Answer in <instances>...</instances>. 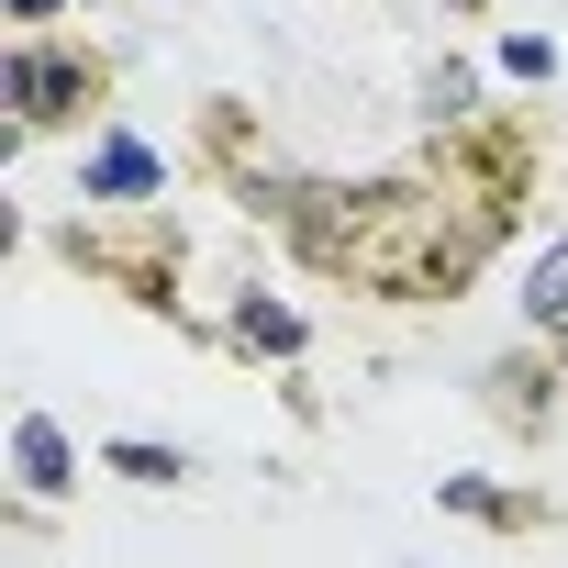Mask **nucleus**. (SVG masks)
Returning <instances> with one entry per match:
<instances>
[{"instance_id":"nucleus-3","label":"nucleus","mask_w":568,"mask_h":568,"mask_svg":"<svg viewBox=\"0 0 568 568\" xmlns=\"http://www.w3.org/2000/svg\"><path fill=\"white\" fill-rule=\"evenodd\" d=\"M12 468H23V490H45V501H57V490H68V435H57L45 413H23V435H12Z\"/></svg>"},{"instance_id":"nucleus-5","label":"nucleus","mask_w":568,"mask_h":568,"mask_svg":"<svg viewBox=\"0 0 568 568\" xmlns=\"http://www.w3.org/2000/svg\"><path fill=\"white\" fill-rule=\"evenodd\" d=\"M112 468H123V479H145V490L190 479V457H168V446H112Z\"/></svg>"},{"instance_id":"nucleus-1","label":"nucleus","mask_w":568,"mask_h":568,"mask_svg":"<svg viewBox=\"0 0 568 568\" xmlns=\"http://www.w3.org/2000/svg\"><path fill=\"white\" fill-rule=\"evenodd\" d=\"M12 101H23V123H57V112L79 101V68L45 57V45H23V57H12Z\"/></svg>"},{"instance_id":"nucleus-4","label":"nucleus","mask_w":568,"mask_h":568,"mask_svg":"<svg viewBox=\"0 0 568 568\" xmlns=\"http://www.w3.org/2000/svg\"><path fill=\"white\" fill-rule=\"evenodd\" d=\"M524 313H535V324H568V234L535 256V278H524Z\"/></svg>"},{"instance_id":"nucleus-2","label":"nucleus","mask_w":568,"mask_h":568,"mask_svg":"<svg viewBox=\"0 0 568 568\" xmlns=\"http://www.w3.org/2000/svg\"><path fill=\"white\" fill-rule=\"evenodd\" d=\"M156 179H168V168H156V156H145V145H134V134H112V145H101V156H90V190H101V201H145V190H156Z\"/></svg>"},{"instance_id":"nucleus-6","label":"nucleus","mask_w":568,"mask_h":568,"mask_svg":"<svg viewBox=\"0 0 568 568\" xmlns=\"http://www.w3.org/2000/svg\"><path fill=\"white\" fill-rule=\"evenodd\" d=\"M245 346H267V357H291V346H302V324H291V313H267V302H256V313H245Z\"/></svg>"}]
</instances>
